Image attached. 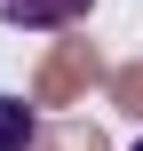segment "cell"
<instances>
[{
    "label": "cell",
    "instance_id": "cell-1",
    "mask_svg": "<svg viewBox=\"0 0 143 151\" xmlns=\"http://www.w3.org/2000/svg\"><path fill=\"white\" fill-rule=\"evenodd\" d=\"M103 80V56L88 48V40H64L48 64H40V80H32V104H72V96H88Z\"/></svg>",
    "mask_w": 143,
    "mask_h": 151
},
{
    "label": "cell",
    "instance_id": "cell-3",
    "mask_svg": "<svg viewBox=\"0 0 143 151\" xmlns=\"http://www.w3.org/2000/svg\"><path fill=\"white\" fill-rule=\"evenodd\" d=\"M32 143H40V119H32V104L0 96V151H32Z\"/></svg>",
    "mask_w": 143,
    "mask_h": 151
},
{
    "label": "cell",
    "instance_id": "cell-4",
    "mask_svg": "<svg viewBox=\"0 0 143 151\" xmlns=\"http://www.w3.org/2000/svg\"><path fill=\"white\" fill-rule=\"evenodd\" d=\"M111 104L143 119V64H119V72H111Z\"/></svg>",
    "mask_w": 143,
    "mask_h": 151
},
{
    "label": "cell",
    "instance_id": "cell-5",
    "mask_svg": "<svg viewBox=\"0 0 143 151\" xmlns=\"http://www.w3.org/2000/svg\"><path fill=\"white\" fill-rule=\"evenodd\" d=\"M56 151H103V135L88 127V135H64V143H56Z\"/></svg>",
    "mask_w": 143,
    "mask_h": 151
},
{
    "label": "cell",
    "instance_id": "cell-6",
    "mask_svg": "<svg viewBox=\"0 0 143 151\" xmlns=\"http://www.w3.org/2000/svg\"><path fill=\"white\" fill-rule=\"evenodd\" d=\"M135 151H143V143H135Z\"/></svg>",
    "mask_w": 143,
    "mask_h": 151
},
{
    "label": "cell",
    "instance_id": "cell-2",
    "mask_svg": "<svg viewBox=\"0 0 143 151\" xmlns=\"http://www.w3.org/2000/svg\"><path fill=\"white\" fill-rule=\"evenodd\" d=\"M0 16L24 24V32H64V24L88 16V0H0Z\"/></svg>",
    "mask_w": 143,
    "mask_h": 151
}]
</instances>
